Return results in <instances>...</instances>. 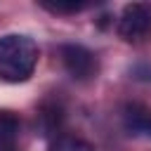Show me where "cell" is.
I'll use <instances>...</instances> for the list:
<instances>
[{"instance_id":"obj_8","label":"cell","mask_w":151,"mask_h":151,"mask_svg":"<svg viewBox=\"0 0 151 151\" xmlns=\"http://www.w3.org/2000/svg\"><path fill=\"white\" fill-rule=\"evenodd\" d=\"M132 76L137 80H151V64H137L132 68Z\"/></svg>"},{"instance_id":"obj_5","label":"cell","mask_w":151,"mask_h":151,"mask_svg":"<svg viewBox=\"0 0 151 151\" xmlns=\"http://www.w3.org/2000/svg\"><path fill=\"white\" fill-rule=\"evenodd\" d=\"M19 137V118L12 111H0V151H12Z\"/></svg>"},{"instance_id":"obj_2","label":"cell","mask_w":151,"mask_h":151,"mask_svg":"<svg viewBox=\"0 0 151 151\" xmlns=\"http://www.w3.org/2000/svg\"><path fill=\"white\" fill-rule=\"evenodd\" d=\"M149 33H151V9L142 2L125 5L118 21V35L127 42H142Z\"/></svg>"},{"instance_id":"obj_4","label":"cell","mask_w":151,"mask_h":151,"mask_svg":"<svg viewBox=\"0 0 151 151\" xmlns=\"http://www.w3.org/2000/svg\"><path fill=\"white\" fill-rule=\"evenodd\" d=\"M123 125L132 137H151V109L144 104H127L123 111Z\"/></svg>"},{"instance_id":"obj_6","label":"cell","mask_w":151,"mask_h":151,"mask_svg":"<svg viewBox=\"0 0 151 151\" xmlns=\"http://www.w3.org/2000/svg\"><path fill=\"white\" fill-rule=\"evenodd\" d=\"M50 151H94L87 142L78 139V137H59Z\"/></svg>"},{"instance_id":"obj_7","label":"cell","mask_w":151,"mask_h":151,"mask_svg":"<svg viewBox=\"0 0 151 151\" xmlns=\"http://www.w3.org/2000/svg\"><path fill=\"white\" fill-rule=\"evenodd\" d=\"M42 7H47L52 12H78L87 5L85 2H42Z\"/></svg>"},{"instance_id":"obj_1","label":"cell","mask_w":151,"mask_h":151,"mask_svg":"<svg viewBox=\"0 0 151 151\" xmlns=\"http://www.w3.org/2000/svg\"><path fill=\"white\" fill-rule=\"evenodd\" d=\"M38 61V47L28 35L7 33L0 38V78L7 83L26 80Z\"/></svg>"},{"instance_id":"obj_3","label":"cell","mask_w":151,"mask_h":151,"mask_svg":"<svg viewBox=\"0 0 151 151\" xmlns=\"http://www.w3.org/2000/svg\"><path fill=\"white\" fill-rule=\"evenodd\" d=\"M61 61L73 80H92L99 71V61H97L94 52H90L83 45H64Z\"/></svg>"}]
</instances>
